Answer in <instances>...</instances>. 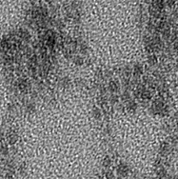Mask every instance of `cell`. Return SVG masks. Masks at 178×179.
I'll list each match as a JSON object with an SVG mask.
<instances>
[{
	"mask_svg": "<svg viewBox=\"0 0 178 179\" xmlns=\"http://www.w3.org/2000/svg\"><path fill=\"white\" fill-rule=\"evenodd\" d=\"M174 51H176V52L178 53V42L174 44Z\"/></svg>",
	"mask_w": 178,
	"mask_h": 179,
	"instance_id": "obj_1",
	"label": "cell"
}]
</instances>
